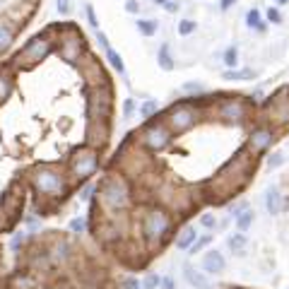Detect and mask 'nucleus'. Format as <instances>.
Here are the masks:
<instances>
[{
	"instance_id": "obj_1",
	"label": "nucleus",
	"mask_w": 289,
	"mask_h": 289,
	"mask_svg": "<svg viewBox=\"0 0 289 289\" xmlns=\"http://www.w3.org/2000/svg\"><path fill=\"white\" fill-rule=\"evenodd\" d=\"M133 183L130 178L123 176L121 171H106L104 178L97 183V202L104 212H125L133 205Z\"/></svg>"
},
{
	"instance_id": "obj_2",
	"label": "nucleus",
	"mask_w": 289,
	"mask_h": 289,
	"mask_svg": "<svg viewBox=\"0 0 289 289\" xmlns=\"http://www.w3.org/2000/svg\"><path fill=\"white\" fill-rule=\"evenodd\" d=\"M171 229H174V212L167 210L164 205H152L140 217V241L150 253H155L164 244Z\"/></svg>"
},
{
	"instance_id": "obj_3",
	"label": "nucleus",
	"mask_w": 289,
	"mask_h": 289,
	"mask_svg": "<svg viewBox=\"0 0 289 289\" xmlns=\"http://www.w3.org/2000/svg\"><path fill=\"white\" fill-rule=\"evenodd\" d=\"M251 167H253V164H251V152L236 155L232 162L217 174V178L210 181V188L214 190V195H217V198H227V195H232L236 188H241L244 181L248 178V174H251Z\"/></svg>"
},
{
	"instance_id": "obj_4",
	"label": "nucleus",
	"mask_w": 289,
	"mask_h": 289,
	"mask_svg": "<svg viewBox=\"0 0 289 289\" xmlns=\"http://www.w3.org/2000/svg\"><path fill=\"white\" fill-rule=\"evenodd\" d=\"M51 51H56V29H53V32H48V29H46V32H39L15 53L12 67L29 70V67L44 63L46 58L51 56Z\"/></svg>"
},
{
	"instance_id": "obj_5",
	"label": "nucleus",
	"mask_w": 289,
	"mask_h": 289,
	"mask_svg": "<svg viewBox=\"0 0 289 289\" xmlns=\"http://www.w3.org/2000/svg\"><path fill=\"white\" fill-rule=\"evenodd\" d=\"M29 183L34 193L46 200H60L67 193V176L56 167H36L29 174Z\"/></svg>"
},
{
	"instance_id": "obj_6",
	"label": "nucleus",
	"mask_w": 289,
	"mask_h": 289,
	"mask_svg": "<svg viewBox=\"0 0 289 289\" xmlns=\"http://www.w3.org/2000/svg\"><path fill=\"white\" fill-rule=\"evenodd\" d=\"M113 164H116V171H121L123 176H128L130 181L133 178H142L144 174H147V169H150V157H147V150H144L142 144L137 142H123L121 152H118V157L113 159Z\"/></svg>"
},
{
	"instance_id": "obj_7",
	"label": "nucleus",
	"mask_w": 289,
	"mask_h": 289,
	"mask_svg": "<svg viewBox=\"0 0 289 289\" xmlns=\"http://www.w3.org/2000/svg\"><path fill=\"white\" fill-rule=\"evenodd\" d=\"M56 51L65 63L78 65L80 58L87 53V41L75 27H60L56 29Z\"/></svg>"
},
{
	"instance_id": "obj_8",
	"label": "nucleus",
	"mask_w": 289,
	"mask_h": 289,
	"mask_svg": "<svg viewBox=\"0 0 289 289\" xmlns=\"http://www.w3.org/2000/svg\"><path fill=\"white\" fill-rule=\"evenodd\" d=\"M113 109L111 85L87 87V121H109Z\"/></svg>"
},
{
	"instance_id": "obj_9",
	"label": "nucleus",
	"mask_w": 289,
	"mask_h": 289,
	"mask_svg": "<svg viewBox=\"0 0 289 289\" xmlns=\"http://www.w3.org/2000/svg\"><path fill=\"white\" fill-rule=\"evenodd\" d=\"M97 169H99V152L87 147V144L75 150L73 157H70V162H67V171H70V176L75 178V181L92 178L97 174Z\"/></svg>"
},
{
	"instance_id": "obj_10",
	"label": "nucleus",
	"mask_w": 289,
	"mask_h": 289,
	"mask_svg": "<svg viewBox=\"0 0 289 289\" xmlns=\"http://www.w3.org/2000/svg\"><path fill=\"white\" fill-rule=\"evenodd\" d=\"M171 137H174V133L169 130L167 123L155 121V123H150L147 128L140 130L137 144H142L147 152H162V150H167L169 144H171Z\"/></svg>"
},
{
	"instance_id": "obj_11",
	"label": "nucleus",
	"mask_w": 289,
	"mask_h": 289,
	"mask_svg": "<svg viewBox=\"0 0 289 289\" xmlns=\"http://www.w3.org/2000/svg\"><path fill=\"white\" fill-rule=\"evenodd\" d=\"M164 123L169 125V130L174 135L186 133V130H190V128L198 123V111L193 109V104H174V106L169 109L167 121Z\"/></svg>"
},
{
	"instance_id": "obj_12",
	"label": "nucleus",
	"mask_w": 289,
	"mask_h": 289,
	"mask_svg": "<svg viewBox=\"0 0 289 289\" xmlns=\"http://www.w3.org/2000/svg\"><path fill=\"white\" fill-rule=\"evenodd\" d=\"M78 65H80V73H82L85 82H87V87H104V85H111V80L106 75V67L101 65L89 51L80 58Z\"/></svg>"
},
{
	"instance_id": "obj_13",
	"label": "nucleus",
	"mask_w": 289,
	"mask_h": 289,
	"mask_svg": "<svg viewBox=\"0 0 289 289\" xmlns=\"http://www.w3.org/2000/svg\"><path fill=\"white\" fill-rule=\"evenodd\" d=\"M248 101L241 99V97H229V99H224L217 104V116H220V121L224 123H241L246 121V116H248Z\"/></svg>"
},
{
	"instance_id": "obj_14",
	"label": "nucleus",
	"mask_w": 289,
	"mask_h": 289,
	"mask_svg": "<svg viewBox=\"0 0 289 289\" xmlns=\"http://www.w3.org/2000/svg\"><path fill=\"white\" fill-rule=\"evenodd\" d=\"M92 234L101 244H118L123 236V232L118 229V222L116 220H106V217L104 220H94L92 217Z\"/></svg>"
},
{
	"instance_id": "obj_15",
	"label": "nucleus",
	"mask_w": 289,
	"mask_h": 289,
	"mask_svg": "<svg viewBox=\"0 0 289 289\" xmlns=\"http://www.w3.org/2000/svg\"><path fill=\"white\" fill-rule=\"evenodd\" d=\"M109 137H111V125H109V121H87V133H85L87 147L99 152L104 144H109Z\"/></svg>"
},
{
	"instance_id": "obj_16",
	"label": "nucleus",
	"mask_w": 289,
	"mask_h": 289,
	"mask_svg": "<svg viewBox=\"0 0 289 289\" xmlns=\"http://www.w3.org/2000/svg\"><path fill=\"white\" fill-rule=\"evenodd\" d=\"M265 113L270 116V121H275V123H284V121H287V118H289V94H287V92H284L282 97L275 94L272 99L267 101Z\"/></svg>"
},
{
	"instance_id": "obj_17",
	"label": "nucleus",
	"mask_w": 289,
	"mask_h": 289,
	"mask_svg": "<svg viewBox=\"0 0 289 289\" xmlns=\"http://www.w3.org/2000/svg\"><path fill=\"white\" fill-rule=\"evenodd\" d=\"M270 144H272V130L270 128H256L248 135V152L251 155H260Z\"/></svg>"
},
{
	"instance_id": "obj_18",
	"label": "nucleus",
	"mask_w": 289,
	"mask_h": 289,
	"mask_svg": "<svg viewBox=\"0 0 289 289\" xmlns=\"http://www.w3.org/2000/svg\"><path fill=\"white\" fill-rule=\"evenodd\" d=\"M8 289H39V279L32 270H17L8 279Z\"/></svg>"
},
{
	"instance_id": "obj_19",
	"label": "nucleus",
	"mask_w": 289,
	"mask_h": 289,
	"mask_svg": "<svg viewBox=\"0 0 289 289\" xmlns=\"http://www.w3.org/2000/svg\"><path fill=\"white\" fill-rule=\"evenodd\" d=\"M224 270V256L220 251H207L202 256V272H210V275H220Z\"/></svg>"
},
{
	"instance_id": "obj_20",
	"label": "nucleus",
	"mask_w": 289,
	"mask_h": 289,
	"mask_svg": "<svg viewBox=\"0 0 289 289\" xmlns=\"http://www.w3.org/2000/svg\"><path fill=\"white\" fill-rule=\"evenodd\" d=\"M183 277H186V282H188L190 287H195V289H210V282H207V277L202 275V270H198V267L183 265Z\"/></svg>"
},
{
	"instance_id": "obj_21",
	"label": "nucleus",
	"mask_w": 289,
	"mask_h": 289,
	"mask_svg": "<svg viewBox=\"0 0 289 289\" xmlns=\"http://www.w3.org/2000/svg\"><path fill=\"white\" fill-rule=\"evenodd\" d=\"M265 207L270 214H279L282 207H284V200H282V193H279L277 186H270L265 190Z\"/></svg>"
},
{
	"instance_id": "obj_22",
	"label": "nucleus",
	"mask_w": 289,
	"mask_h": 289,
	"mask_svg": "<svg viewBox=\"0 0 289 289\" xmlns=\"http://www.w3.org/2000/svg\"><path fill=\"white\" fill-rule=\"evenodd\" d=\"M195 241H198V232H195V227H183L176 236V248L178 251H190Z\"/></svg>"
},
{
	"instance_id": "obj_23",
	"label": "nucleus",
	"mask_w": 289,
	"mask_h": 289,
	"mask_svg": "<svg viewBox=\"0 0 289 289\" xmlns=\"http://www.w3.org/2000/svg\"><path fill=\"white\" fill-rule=\"evenodd\" d=\"M12 89H15V80L8 70H0V106L12 97Z\"/></svg>"
},
{
	"instance_id": "obj_24",
	"label": "nucleus",
	"mask_w": 289,
	"mask_h": 289,
	"mask_svg": "<svg viewBox=\"0 0 289 289\" xmlns=\"http://www.w3.org/2000/svg\"><path fill=\"white\" fill-rule=\"evenodd\" d=\"M48 253H51L53 263H65L67 256H70V244L67 241H56V244L48 248Z\"/></svg>"
},
{
	"instance_id": "obj_25",
	"label": "nucleus",
	"mask_w": 289,
	"mask_h": 289,
	"mask_svg": "<svg viewBox=\"0 0 289 289\" xmlns=\"http://www.w3.org/2000/svg\"><path fill=\"white\" fill-rule=\"evenodd\" d=\"M15 41V27L8 22H0V53H5Z\"/></svg>"
},
{
	"instance_id": "obj_26",
	"label": "nucleus",
	"mask_w": 289,
	"mask_h": 289,
	"mask_svg": "<svg viewBox=\"0 0 289 289\" xmlns=\"http://www.w3.org/2000/svg\"><path fill=\"white\" fill-rule=\"evenodd\" d=\"M246 246H248V239H246L244 232H236V234L229 236V251H232V253L241 256V253L246 251Z\"/></svg>"
},
{
	"instance_id": "obj_27",
	"label": "nucleus",
	"mask_w": 289,
	"mask_h": 289,
	"mask_svg": "<svg viewBox=\"0 0 289 289\" xmlns=\"http://www.w3.org/2000/svg\"><path fill=\"white\" fill-rule=\"evenodd\" d=\"M157 63L162 70H174V58H171V51H169L167 44L159 46V51H157Z\"/></svg>"
},
{
	"instance_id": "obj_28",
	"label": "nucleus",
	"mask_w": 289,
	"mask_h": 289,
	"mask_svg": "<svg viewBox=\"0 0 289 289\" xmlns=\"http://www.w3.org/2000/svg\"><path fill=\"white\" fill-rule=\"evenodd\" d=\"M137 111H140V116H142L144 121H147V118H152V116H157V113H159V101L144 99L142 104L137 106Z\"/></svg>"
},
{
	"instance_id": "obj_29",
	"label": "nucleus",
	"mask_w": 289,
	"mask_h": 289,
	"mask_svg": "<svg viewBox=\"0 0 289 289\" xmlns=\"http://www.w3.org/2000/svg\"><path fill=\"white\" fill-rule=\"evenodd\" d=\"M251 224H253V212L248 210V207H246V210H241L239 214H236V227H239V232H246V229H248Z\"/></svg>"
},
{
	"instance_id": "obj_30",
	"label": "nucleus",
	"mask_w": 289,
	"mask_h": 289,
	"mask_svg": "<svg viewBox=\"0 0 289 289\" xmlns=\"http://www.w3.org/2000/svg\"><path fill=\"white\" fill-rule=\"evenodd\" d=\"M135 27H137V32L142 34V36H147V39L157 34V22H155V20H137Z\"/></svg>"
},
{
	"instance_id": "obj_31",
	"label": "nucleus",
	"mask_w": 289,
	"mask_h": 289,
	"mask_svg": "<svg viewBox=\"0 0 289 289\" xmlns=\"http://www.w3.org/2000/svg\"><path fill=\"white\" fill-rule=\"evenodd\" d=\"M224 80H253L256 73L253 70H229V73H222Z\"/></svg>"
},
{
	"instance_id": "obj_32",
	"label": "nucleus",
	"mask_w": 289,
	"mask_h": 289,
	"mask_svg": "<svg viewBox=\"0 0 289 289\" xmlns=\"http://www.w3.org/2000/svg\"><path fill=\"white\" fill-rule=\"evenodd\" d=\"M181 92H183V94H190V97H198V94L205 92V85H202V82H183V85H181Z\"/></svg>"
},
{
	"instance_id": "obj_33",
	"label": "nucleus",
	"mask_w": 289,
	"mask_h": 289,
	"mask_svg": "<svg viewBox=\"0 0 289 289\" xmlns=\"http://www.w3.org/2000/svg\"><path fill=\"white\" fill-rule=\"evenodd\" d=\"M106 58H109V65H111L116 73H123V70H125V65H123V58L118 56L113 48H109V51H106Z\"/></svg>"
},
{
	"instance_id": "obj_34",
	"label": "nucleus",
	"mask_w": 289,
	"mask_h": 289,
	"mask_svg": "<svg viewBox=\"0 0 289 289\" xmlns=\"http://www.w3.org/2000/svg\"><path fill=\"white\" fill-rule=\"evenodd\" d=\"M195 29H198V24L193 22V20H181V22H178V34H181V36H190Z\"/></svg>"
},
{
	"instance_id": "obj_35",
	"label": "nucleus",
	"mask_w": 289,
	"mask_h": 289,
	"mask_svg": "<svg viewBox=\"0 0 289 289\" xmlns=\"http://www.w3.org/2000/svg\"><path fill=\"white\" fill-rule=\"evenodd\" d=\"M135 111H137V104H135L133 97H128V99L123 101V118H133Z\"/></svg>"
},
{
	"instance_id": "obj_36",
	"label": "nucleus",
	"mask_w": 289,
	"mask_h": 289,
	"mask_svg": "<svg viewBox=\"0 0 289 289\" xmlns=\"http://www.w3.org/2000/svg\"><path fill=\"white\" fill-rule=\"evenodd\" d=\"M210 244H212V236H210V234H202V236H198V241L193 244L190 253H200L202 248H205V246H210Z\"/></svg>"
},
{
	"instance_id": "obj_37",
	"label": "nucleus",
	"mask_w": 289,
	"mask_h": 289,
	"mask_svg": "<svg viewBox=\"0 0 289 289\" xmlns=\"http://www.w3.org/2000/svg\"><path fill=\"white\" fill-rule=\"evenodd\" d=\"M159 284H162V279L157 277L155 272H147V275H144V279H142V289H157Z\"/></svg>"
},
{
	"instance_id": "obj_38",
	"label": "nucleus",
	"mask_w": 289,
	"mask_h": 289,
	"mask_svg": "<svg viewBox=\"0 0 289 289\" xmlns=\"http://www.w3.org/2000/svg\"><path fill=\"white\" fill-rule=\"evenodd\" d=\"M246 24H248V27H256V29H265V27H263V22H260V15H258V10H251L248 15H246Z\"/></svg>"
},
{
	"instance_id": "obj_39",
	"label": "nucleus",
	"mask_w": 289,
	"mask_h": 289,
	"mask_svg": "<svg viewBox=\"0 0 289 289\" xmlns=\"http://www.w3.org/2000/svg\"><path fill=\"white\" fill-rule=\"evenodd\" d=\"M121 287H123V289H142V282H140L137 277H133V275H130V277H123Z\"/></svg>"
},
{
	"instance_id": "obj_40",
	"label": "nucleus",
	"mask_w": 289,
	"mask_h": 289,
	"mask_svg": "<svg viewBox=\"0 0 289 289\" xmlns=\"http://www.w3.org/2000/svg\"><path fill=\"white\" fill-rule=\"evenodd\" d=\"M85 10H87V20H89V27H92L94 32H99V20H97V12H94V8H92V5H87Z\"/></svg>"
},
{
	"instance_id": "obj_41",
	"label": "nucleus",
	"mask_w": 289,
	"mask_h": 289,
	"mask_svg": "<svg viewBox=\"0 0 289 289\" xmlns=\"http://www.w3.org/2000/svg\"><path fill=\"white\" fill-rule=\"evenodd\" d=\"M56 8L60 15H70V10H73V0H56Z\"/></svg>"
},
{
	"instance_id": "obj_42",
	"label": "nucleus",
	"mask_w": 289,
	"mask_h": 289,
	"mask_svg": "<svg viewBox=\"0 0 289 289\" xmlns=\"http://www.w3.org/2000/svg\"><path fill=\"white\" fill-rule=\"evenodd\" d=\"M200 224L205 227V229H212V227L217 224V220H214V214H212V212H205V214L200 217Z\"/></svg>"
},
{
	"instance_id": "obj_43",
	"label": "nucleus",
	"mask_w": 289,
	"mask_h": 289,
	"mask_svg": "<svg viewBox=\"0 0 289 289\" xmlns=\"http://www.w3.org/2000/svg\"><path fill=\"white\" fill-rule=\"evenodd\" d=\"M282 162H284V155H279V152H275V155H272L270 159H267V169H277L279 164H282Z\"/></svg>"
},
{
	"instance_id": "obj_44",
	"label": "nucleus",
	"mask_w": 289,
	"mask_h": 289,
	"mask_svg": "<svg viewBox=\"0 0 289 289\" xmlns=\"http://www.w3.org/2000/svg\"><path fill=\"white\" fill-rule=\"evenodd\" d=\"M123 8H125L128 15H137V12H140V3H137V0H125V5H123Z\"/></svg>"
},
{
	"instance_id": "obj_45",
	"label": "nucleus",
	"mask_w": 289,
	"mask_h": 289,
	"mask_svg": "<svg viewBox=\"0 0 289 289\" xmlns=\"http://www.w3.org/2000/svg\"><path fill=\"white\" fill-rule=\"evenodd\" d=\"M224 63H227L229 67L236 65V48H229V51L224 53Z\"/></svg>"
},
{
	"instance_id": "obj_46",
	"label": "nucleus",
	"mask_w": 289,
	"mask_h": 289,
	"mask_svg": "<svg viewBox=\"0 0 289 289\" xmlns=\"http://www.w3.org/2000/svg\"><path fill=\"white\" fill-rule=\"evenodd\" d=\"M97 34V41H99V46L101 48H104V51H109V48H111V44H109V39H106V34L104 32H94Z\"/></svg>"
},
{
	"instance_id": "obj_47",
	"label": "nucleus",
	"mask_w": 289,
	"mask_h": 289,
	"mask_svg": "<svg viewBox=\"0 0 289 289\" xmlns=\"http://www.w3.org/2000/svg\"><path fill=\"white\" fill-rule=\"evenodd\" d=\"M85 227H87V224H85V220H73V222H70V229H73V232H85Z\"/></svg>"
},
{
	"instance_id": "obj_48",
	"label": "nucleus",
	"mask_w": 289,
	"mask_h": 289,
	"mask_svg": "<svg viewBox=\"0 0 289 289\" xmlns=\"http://www.w3.org/2000/svg\"><path fill=\"white\" fill-rule=\"evenodd\" d=\"M267 20H270L272 24H279L282 22V15H279L277 10H267Z\"/></svg>"
},
{
	"instance_id": "obj_49",
	"label": "nucleus",
	"mask_w": 289,
	"mask_h": 289,
	"mask_svg": "<svg viewBox=\"0 0 289 289\" xmlns=\"http://www.w3.org/2000/svg\"><path fill=\"white\" fill-rule=\"evenodd\" d=\"M92 193H97V188H92V186H85L80 195H82V200H87V198H92Z\"/></svg>"
},
{
	"instance_id": "obj_50",
	"label": "nucleus",
	"mask_w": 289,
	"mask_h": 289,
	"mask_svg": "<svg viewBox=\"0 0 289 289\" xmlns=\"http://www.w3.org/2000/svg\"><path fill=\"white\" fill-rule=\"evenodd\" d=\"M8 222H10V220H8V214H5V210L0 207V232H3V229L8 227Z\"/></svg>"
},
{
	"instance_id": "obj_51",
	"label": "nucleus",
	"mask_w": 289,
	"mask_h": 289,
	"mask_svg": "<svg viewBox=\"0 0 289 289\" xmlns=\"http://www.w3.org/2000/svg\"><path fill=\"white\" fill-rule=\"evenodd\" d=\"M12 248H15V251H17V248H22V234H17V236H15V241H12Z\"/></svg>"
},
{
	"instance_id": "obj_52",
	"label": "nucleus",
	"mask_w": 289,
	"mask_h": 289,
	"mask_svg": "<svg viewBox=\"0 0 289 289\" xmlns=\"http://www.w3.org/2000/svg\"><path fill=\"white\" fill-rule=\"evenodd\" d=\"M234 3H236V0H222V3H220V10H229Z\"/></svg>"
},
{
	"instance_id": "obj_53",
	"label": "nucleus",
	"mask_w": 289,
	"mask_h": 289,
	"mask_svg": "<svg viewBox=\"0 0 289 289\" xmlns=\"http://www.w3.org/2000/svg\"><path fill=\"white\" fill-rule=\"evenodd\" d=\"M167 10L169 12H176V3H167Z\"/></svg>"
},
{
	"instance_id": "obj_54",
	"label": "nucleus",
	"mask_w": 289,
	"mask_h": 289,
	"mask_svg": "<svg viewBox=\"0 0 289 289\" xmlns=\"http://www.w3.org/2000/svg\"><path fill=\"white\" fill-rule=\"evenodd\" d=\"M155 3H157V5H167L169 0H155Z\"/></svg>"
},
{
	"instance_id": "obj_55",
	"label": "nucleus",
	"mask_w": 289,
	"mask_h": 289,
	"mask_svg": "<svg viewBox=\"0 0 289 289\" xmlns=\"http://www.w3.org/2000/svg\"><path fill=\"white\" fill-rule=\"evenodd\" d=\"M279 3H287V0H279Z\"/></svg>"
},
{
	"instance_id": "obj_56",
	"label": "nucleus",
	"mask_w": 289,
	"mask_h": 289,
	"mask_svg": "<svg viewBox=\"0 0 289 289\" xmlns=\"http://www.w3.org/2000/svg\"><path fill=\"white\" fill-rule=\"evenodd\" d=\"M48 289H56V287H48Z\"/></svg>"
}]
</instances>
